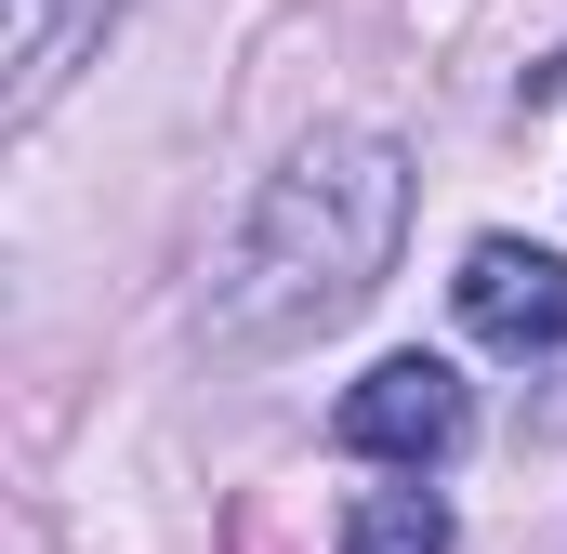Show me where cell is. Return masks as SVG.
<instances>
[{"label":"cell","instance_id":"cell-1","mask_svg":"<svg viewBox=\"0 0 567 554\" xmlns=\"http://www.w3.org/2000/svg\"><path fill=\"white\" fill-rule=\"evenodd\" d=\"M396 238H410V158L383 133H303L212 265V343L278 357V343L343 330L383 290Z\"/></svg>","mask_w":567,"mask_h":554},{"label":"cell","instance_id":"cell-2","mask_svg":"<svg viewBox=\"0 0 567 554\" xmlns=\"http://www.w3.org/2000/svg\"><path fill=\"white\" fill-rule=\"evenodd\" d=\"M330 435H343L357 462L435 475V462H462V435H475V397H462V370H449V357H383V370H357V383H343Z\"/></svg>","mask_w":567,"mask_h":554},{"label":"cell","instance_id":"cell-3","mask_svg":"<svg viewBox=\"0 0 567 554\" xmlns=\"http://www.w3.org/2000/svg\"><path fill=\"white\" fill-rule=\"evenodd\" d=\"M449 304H462L475 343H502V357H555V343H567V252H542V238H475L462 277H449Z\"/></svg>","mask_w":567,"mask_h":554},{"label":"cell","instance_id":"cell-4","mask_svg":"<svg viewBox=\"0 0 567 554\" xmlns=\"http://www.w3.org/2000/svg\"><path fill=\"white\" fill-rule=\"evenodd\" d=\"M343 554H449V502H435L423 475L410 489H357L343 502Z\"/></svg>","mask_w":567,"mask_h":554},{"label":"cell","instance_id":"cell-5","mask_svg":"<svg viewBox=\"0 0 567 554\" xmlns=\"http://www.w3.org/2000/svg\"><path fill=\"white\" fill-rule=\"evenodd\" d=\"M0 66H13V106H40V80H53V0H13V27H0Z\"/></svg>","mask_w":567,"mask_h":554}]
</instances>
